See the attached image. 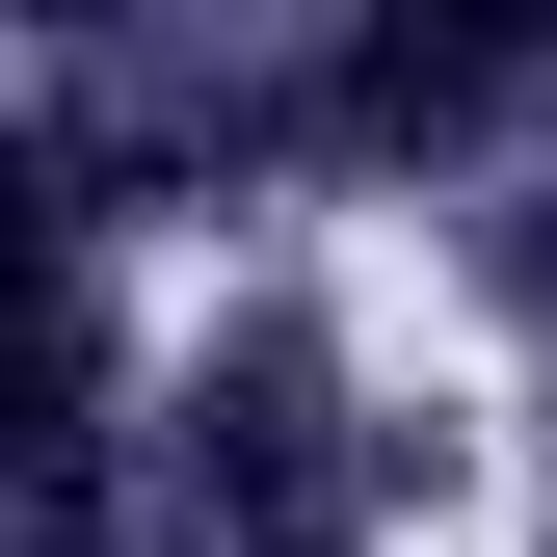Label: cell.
Instances as JSON below:
<instances>
[]
</instances>
